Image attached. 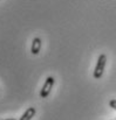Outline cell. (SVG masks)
I'll return each instance as SVG.
<instances>
[{
  "mask_svg": "<svg viewBox=\"0 0 116 120\" xmlns=\"http://www.w3.org/2000/svg\"><path fill=\"white\" fill-rule=\"evenodd\" d=\"M40 49H41V40L39 38H34L32 41V47H31V51L33 55H38L40 52Z\"/></svg>",
  "mask_w": 116,
  "mask_h": 120,
  "instance_id": "obj_4",
  "label": "cell"
},
{
  "mask_svg": "<svg viewBox=\"0 0 116 120\" xmlns=\"http://www.w3.org/2000/svg\"><path fill=\"white\" fill-rule=\"evenodd\" d=\"M54 83H55L54 77L49 76V77L46 78L45 84H43V86H42V89H41V91H40V97H41V98H47V97L49 96V93H50V91H52V89H53V86H54Z\"/></svg>",
  "mask_w": 116,
  "mask_h": 120,
  "instance_id": "obj_2",
  "label": "cell"
},
{
  "mask_svg": "<svg viewBox=\"0 0 116 120\" xmlns=\"http://www.w3.org/2000/svg\"><path fill=\"white\" fill-rule=\"evenodd\" d=\"M112 120H116V118H114V119H112Z\"/></svg>",
  "mask_w": 116,
  "mask_h": 120,
  "instance_id": "obj_7",
  "label": "cell"
},
{
  "mask_svg": "<svg viewBox=\"0 0 116 120\" xmlns=\"http://www.w3.org/2000/svg\"><path fill=\"white\" fill-rule=\"evenodd\" d=\"M109 106H110V107H113L114 110H116V99H113V100H110V101H109Z\"/></svg>",
  "mask_w": 116,
  "mask_h": 120,
  "instance_id": "obj_5",
  "label": "cell"
},
{
  "mask_svg": "<svg viewBox=\"0 0 116 120\" xmlns=\"http://www.w3.org/2000/svg\"><path fill=\"white\" fill-rule=\"evenodd\" d=\"M106 63H107V56L104 54H101L97 58V63L94 70V78L95 79H100L103 75L104 68H106Z\"/></svg>",
  "mask_w": 116,
  "mask_h": 120,
  "instance_id": "obj_1",
  "label": "cell"
},
{
  "mask_svg": "<svg viewBox=\"0 0 116 120\" xmlns=\"http://www.w3.org/2000/svg\"><path fill=\"white\" fill-rule=\"evenodd\" d=\"M4 120H17V119H14V118H9V119H4Z\"/></svg>",
  "mask_w": 116,
  "mask_h": 120,
  "instance_id": "obj_6",
  "label": "cell"
},
{
  "mask_svg": "<svg viewBox=\"0 0 116 120\" xmlns=\"http://www.w3.org/2000/svg\"><path fill=\"white\" fill-rule=\"evenodd\" d=\"M35 113H37L35 107H28V109L25 111V113L20 117V119L19 120H32L33 119V117L35 116Z\"/></svg>",
  "mask_w": 116,
  "mask_h": 120,
  "instance_id": "obj_3",
  "label": "cell"
}]
</instances>
